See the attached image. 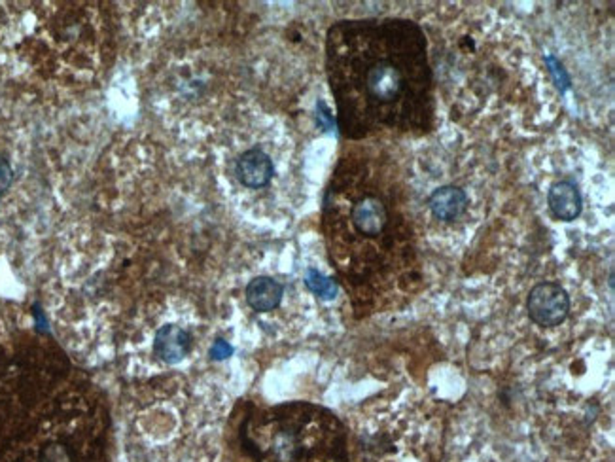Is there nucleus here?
<instances>
[{"label": "nucleus", "mask_w": 615, "mask_h": 462, "mask_svg": "<svg viewBox=\"0 0 615 462\" xmlns=\"http://www.w3.org/2000/svg\"><path fill=\"white\" fill-rule=\"evenodd\" d=\"M326 76L337 129L348 140L382 129L424 135L434 127L428 40L415 21L366 17L333 23L326 35Z\"/></svg>", "instance_id": "nucleus-1"}, {"label": "nucleus", "mask_w": 615, "mask_h": 462, "mask_svg": "<svg viewBox=\"0 0 615 462\" xmlns=\"http://www.w3.org/2000/svg\"><path fill=\"white\" fill-rule=\"evenodd\" d=\"M390 195L343 161L324 197V235L330 260L364 311L413 281L409 231L394 228Z\"/></svg>", "instance_id": "nucleus-2"}, {"label": "nucleus", "mask_w": 615, "mask_h": 462, "mask_svg": "<svg viewBox=\"0 0 615 462\" xmlns=\"http://www.w3.org/2000/svg\"><path fill=\"white\" fill-rule=\"evenodd\" d=\"M108 438L101 393L69 375L0 445V462H108Z\"/></svg>", "instance_id": "nucleus-3"}, {"label": "nucleus", "mask_w": 615, "mask_h": 462, "mask_svg": "<svg viewBox=\"0 0 615 462\" xmlns=\"http://www.w3.org/2000/svg\"><path fill=\"white\" fill-rule=\"evenodd\" d=\"M248 462H348V436L339 417L317 404L252 407L239 424Z\"/></svg>", "instance_id": "nucleus-4"}, {"label": "nucleus", "mask_w": 615, "mask_h": 462, "mask_svg": "<svg viewBox=\"0 0 615 462\" xmlns=\"http://www.w3.org/2000/svg\"><path fill=\"white\" fill-rule=\"evenodd\" d=\"M70 373L69 360L48 347L0 356V445Z\"/></svg>", "instance_id": "nucleus-5"}, {"label": "nucleus", "mask_w": 615, "mask_h": 462, "mask_svg": "<svg viewBox=\"0 0 615 462\" xmlns=\"http://www.w3.org/2000/svg\"><path fill=\"white\" fill-rule=\"evenodd\" d=\"M526 309H528V317L538 326L544 328L560 326L570 313V296L560 284L539 283L530 290Z\"/></svg>", "instance_id": "nucleus-6"}, {"label": "nucleus", "mask_w": 615, "mask_h": 462, "mask_svg": "<svg viewBox=\"0 0 615 462\" xmlns=\"http://www.w3.org/2000/svg\"><path fill=\"white\" fill-rule=\"evenodd\" d=\"M235 174L242 186L250 190H260L267 186L275 174V167L262 148H250L239 156L235 163Z\"/></svg>", "instance_id": "nucleus-7"}, {"label": "nucleus", "mask_w": 615, "mask_h": 462, "mask_svg": "<svg viewBox=\"0 0 615 462\" xmlns=\"http://www.w3.org/2000/svg\"><path fill=\"white\" fill-rule=\"evenodd\" d=\"M547 203L555 218L562 222L575 220L583 211L580 188L572 180H559L551 184L547 192Z\"/></svg>", "instance_id": "nucleus-8"}, {"label": "nucleus", "mask_w": 615, "mask_h": 462, "mask_svg": "<svg viewBox=\"0 0 615 462\" xmlns=\"http://www.w3.org/2000/svg\"><path fill=\"white\" fill-rule=\"evenodd\" d=\"M428 208L437 220L455 222L466 213L468 195L460 186L447 184V186L437 188L432 192V195L428 197Z\"/></svg>", "instance_id": "nucleus-9"}, {"label": "nucleus", "mask_w": 615, "mask_h": 462, "mask_svg": "<svg viewBox=\"0 0 615 462\" xmlns=\"http://www.w3.org/2000/svg\"><path fill=\"white\" fill-rule=\"evenodd\" d=\"M153 351L167 364H176L186 358L192 351V336L180 326L167 324L158 331Z\"/></svg>", "instance_id": "nucleus-10"}, {"label": "nucleus", "mask_w": 615, "mask_h": 462, "mask_svg": "<svg viewBox=\"0 0 615 462\" xmlns=\"http://www.w3.org/2000/svg\"><path fill=\"white\" fill-rule=\"evenodd\" d=\"M246 304L256 313H269L275 311L283 302V284L271 277H256L246 286Z\"/></svg>", "instance_id": "nucleus-11"}, {"label": "nucleus", "mask_w": 615, "mask_h": 462, "mask_svg": "<svg viewBox=\"0 0 615 462\" xmlns=\"http://www.w3.org/2000/svg\"><path fill=\"white\" fill-rule=\"evenodd\" d=\"M305 284L307 288L311 290L314 296H318L320 299H326L330 302L333 297L337 296L339 284L335 279L332 277L322 275L318 270H309L307 271V277H305Z\"/></svg>", "instance_id": "nucleus-12"}, {"label": "nucleus", "mask_w": 615, "mask_h": 462, "mask_svg": "<svg viewBox=\"0 0 615 462\" xmlns=\"http://www.w3.org/2000/svg\"><path fill=\"white\" fill-rule=\"evenodd\" d=\"M546 63L549 65V70H551V72L555 74V80H557L559 90L560 91L568 90V88H570V78H568V74L564 72V69H562V65H560V63L551 56L546 57Z\"/></svg>", "instance_id": "nucleus-13"}, {"label": "nucleus", "mask_w": 615, "mask_h": 462, "mask_svg": "<svg viewBox=\"0 0 615 462\" xmlns=\"http://www.w3.org/2000/svg\"><path fill=\"white\" fill-rule=\"evenodd\" d=\"M12 167L6 159L0 156V195L6 192L10 184H12Z\"/></svg>", "instance_id": "nucleus-14"}, {"label": "nucleus", "mask_w": 615, "mask_h": 462, "mask_svg": "<svg viewBox=\"0 0 615 462\" xmlns=\"http://www.w3.org/2000/svg\"><path fill=\"white\" fill-rule=\"evenodd\" d=\"M231 354H233V347L229 345L228 341H224V339H218L214 345H212V349H210V356L214 360H224L231 356Z\"/></svg>", "instance_id": "nucleus-15"}]
</instances>
